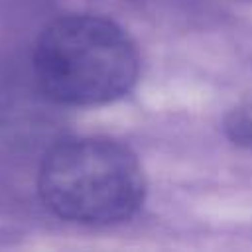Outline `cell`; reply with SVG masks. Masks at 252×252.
Instances as JSON below:
<instances>
[{"mask_svg":"<svg viewBox=\"0 0 252 252\" xmlns=\"http://www.w3.org/2000/svg\"><path fill=\"white\" fill-rule=\"evenodd\" d=\"M140 57L130 35L112 20L71 14L51 22L33 51L41 91L69 106L106 104L138 79Z\"/></svg>","mask_w":252,"mask_h":252,"instance_id":"1","label":"cell"},{"mask_svg":"<svg viewBox=\"0 0 252 252\" xmlns=\"http://www.w3.org/2000/svg\"><path fill=\"white\" fill-rule=\"evenodd\" d=\"M43 205L81 224H112L142 205L146 181L134 152L110 138H73L51 148L37 177Z\"/></svg>","mask_w":252,"mask_h":252,"instance_id":"2","label":"cell"},{"mask_svg":"<svg viewBox=\"0 0 252 252\" xmlns=\"http://www.w3.org/2000/svg\"><path fill=\"white\" fill-rule=\"evenodd\" d=\"M224 130L236 146L252 152V91L230 108L224 120Z\"/></svg>","mask_w":252,"mask_h":252,"instance_id":"3","label":"cell"}]
</instances>
